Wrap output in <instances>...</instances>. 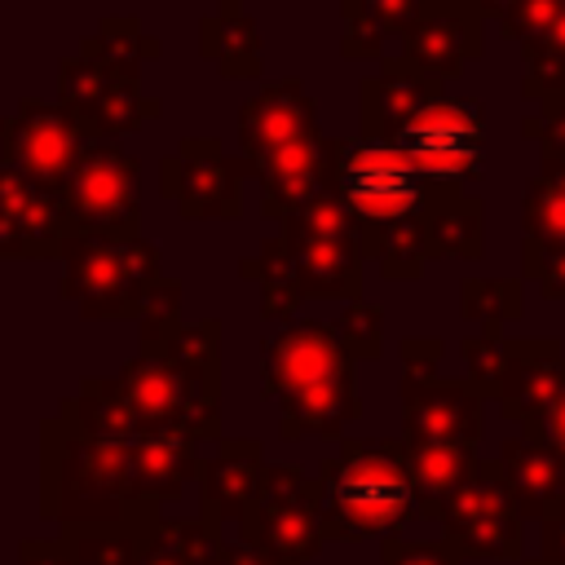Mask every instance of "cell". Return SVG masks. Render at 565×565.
I'll use <instances>...</instances> for the list:
<instances>
[{
    "instance_id": "cell-2",
    "label": "cell",
    "mask_w": 565,
    "mask_h": 565,
    "mask_svg": "<svg viewBox=\"0 0 565 565\" xmlns=\"http://www.w3.org/2000/svg\"><path fill=\"white\" fill-rule=\"evenodd\" d=\"M362 132L393 141L419 177L441 190H459L481 172V106L441 97L437 84L406 62H393L362 84Z\"/></svg>"
},
{
    "instance_id": "cell-34",
    "label": "cell",
    "mask_w": 565,
    "mask_h": 565,
    "mask_svg": "<svg viewBox=\"0 0 565 565\" xmlns=\"http://www.w3.org/2000/svg\"><path fill=\"white\" fill-rule=\"evenodd\" d=\"M437 358H441V340H402V362L411 380H433Z\"/></svg>"
},
{
    "instance_id": "cell-8",
    "label": "cell",
    "mask_w": 565,
    "mask_h": 565,
    "mask_svg": "<svg viewBox=\"0 0 565 565\" xmlns=\"http://www.w3.org/2000/svg\"><path fill=\"white\" fill-rule=\"evenodd\" d=\"M154 57L159 44L141 40L137 26L128 18L106 22L97 40H88L79 49L75 62L62 66V106L102 141L137 128L141 119H150L159 110L154 97H141L132 84V66L137 57Z\"/></svg>"
},
{
    "instance_id": "cell-19",
    "label": "cell",
    "mask_w": 565,
    "mask_h": 565,
    "mask_svg": "<svg viewBox=\"0 0 565 565\" xmlns=\"http://www.w3.org/2000/svg\"><path fill=\"white\" fill-rule=\"evenodd\" d=\"M265 481V459H260V441L252 437H234L221 441L216 455L199 468V508H203V525L221 539L225 521H243L247 508L256 503Z\"/></svg>"
},
{
    "instance_id": "cell-14",
    "label": "cell",
    "mask_w": 565,
    "mask_h": 565,
    "mask_svg": "<svg viewBox=\"0 0 565 565\" xmlns=\"http://www.w3.org/2000/svg\"><path fill=\"white\" fill-rule=\"evenodd\" d=\"M93 132L66 110L49 102H18V110L4 119V168L62 190L79 154L88 150Z\"/></svg>"
},
{
    "instance_id": "cell-15",
    "label": "cell",
    "mask_w": 565,
    "mask_h": 565,
    "mask_svg": "<svg viewBox=\"0 0 565 565\" xmlns=\"http://www.w3.org/2000/svg\"><path fill=\"white\" fill-rule=\"evenodd\" d=\"M481 393L463 380H402V441L406 446H463L481 437Z\"/></svg>"
},
{
    "instance_id": "cell-13",
    "label": "cell",
    "mask_w": 565,
    "mask_h": 565,
    "mask_svg": "<svg viewBox=\"0 0 565 565\" xmlns=\"http://www.w3.org/2000/svg\"><path fill=\"white\" fill-rule=\"evenodd\" d=\"M521 521L499 463H477L472 481L441 508L446 543L472 561H521Z\"/></svg>"
},
{
    "instance_id": "cell-39",
    "label": "cell",
    "mask_w": 565,
    "mask_h": 565,
    "mask_svg": "<svg viewBox=\"0 0 565 565\" xmlns=\"http://www.w3.org/2000/svg\"><path fill=\"white\" fill-rule=\"evenodd\" d=\"M472 9H499V18L512 9V0H472Z\"/></svg>"
},
{
    "instance_id": "cell-18",
    "label": "cell",
    "mask_w": 565,
    "mask_h": 565,
    "mask_svg": "<svg viewBox=\"0 0 565 565\" xmlns=\"http://www.w3.org/2000/svg\"><path fill=\"white\" fill-rule=\"evenodd\" d=\"M238 168L207 137H190L181 154L163 159V194L177 199L181 216H238Z\"/></svg>"
},
{
    "instance_id": "cell-36",
    "label": "cell",
    "mask_w": 565,
    "mask_h": 565,
    "mask_svg": "<svg viewBox=\"0 0 565 565\" xmlns=\"http://www.w3.org/2000/svg\"><path fill=\"white\" fill-rule=\"evenodd\" d=\"M525 437H539V441H547V446H552V450L565 459V393L552 402V411L543 415V424H539V428H530Z\"/></svg>"
},
{
    "instance_id": "cell-28",
    "label": "cell",
    "mask_w": 565,
    "mask_h": 565,
    "mask_svg": "<svg viewBox=\"0 0 565 565\" xmlns=\"http://www.w3.org/2000/svg\"><path fill=\"white\" fill-rule=\"evenodd\" d=\"M428 252H437V256H463V260H477L481 256V203L472 194L450 199L433 216Z\"/></svg>"
},
{
    "instance_id": "cell-11",
    "label": "cell",
    "mask_w": 565,
    "mask_h": 565,
    "mask_svg": "<svg viewBox=\"0 0 565 565\" xmlns=\"http://www.w3.org/2000/svg\"><path fill=\"white\" fill-rule=\"evenodd\" d=\"M71 238L97 234V238H137V212H141V163L119 150L115 141L93 137L79 163L71 168L66 185L57 190Z\"/></svg>"
},
{
    "instance_id": "cell-25",
    "label": "cell",
    "mask_w": 565,
    "mask_h": 565,
    "mask_svg": "<svg viewBox=\"0 0 565 565\" xmlns=\"http://www.w3.org/2000/svg\"><path fill=\"white\" fill-rule=\"evenodd\" d=\"M203 53L221 66V75H256L260 71L256 26L234 4H225V13H216V18H203Z\"/></svg>"
},
{
    "instance_id": "cell-40",
    "label": "cell",
    "mask_w": 565,
    "mask_h": 565,
    "mask_svg": "<svg viewBox=\"0 0 565 565\" xmlns=\"http://www.w3.org/2000/svg\"><path fill=\"white\" fill-rule=\"evenodd\" d=\"M525 565H552V561H543V556H539V561H525Z\"/></svg>"
},
{
    "instance_id": "cell-4",
    "label": "cell",
    "mask_w": 565,
    "mask_h": 565,
    "mask_svg": "<svg viewBox=\"0 0 565 565\" xmlns=\"http://www.w3.org/2000/svg\"><path fill=\"white\" fill-rule=\"evenodd\" d=\"M265 397L278 402V433L296 437H340L358 415L353 353L331 322H282L260 344Z\"/></svg>"
},
{
    "instance_id": "cell-16",
    "label": "cell",
    "mask_w": 565,
    "mask_h": 565,
    "mask_svg": "<svg viewBox=\"0 0 565 565\" xmlns=\"http://www.w3.org/2000/svg\"><path fill=\"white\" fill-rule=\"evenodd\" d=\"M71 243V221L62 194L4 168L0 172V252L9 260L22 256H62Z\"/></svg>"
},
{
    "instance_id": "cell-26",
    "label": "cell",
    "mask_w": 565,
    "mask_h": 565,
    "mask_svg": "<svg viewBox=\"0 0 565 565\" xmlns=\"http://www.w3.org/2000/svg\"><path fill=\"white\" fill-rule=\"evenodd\" d=\"M216 534L203 521H159L137 556V565H212Z\"/></svg>"
},
{
    "instance_id": "cell-29",
    "label": "cell",
    "mask_w": 565,
    "mask_h": 565,
    "mask_svg": "<svg viewBox=\"0 0 565 565\" xmlns=\"http://www.w3.org/2000/svg\"><path fill=\"white\" fill-rule=\"evenodd\" d=\"M525 66H530L525 71V93L547 97V93L565 88V0L556 4L552 22L534 40H525Z\"/></svg>"
},
{
    "instance_id": "cell-38",
    "label": "cell",
    "mask_w": 565,
    "mask_h": 565,
    "mask_svg": "<svg viewBox=\"0 0 565 565\" xmlns=\"http://www.w3.org/2000/svg\"><path fill=\"white\" fill-rule=\"evenodd\" d=\"M543 561L565 565V512H556V516L543 521Z\"/></svg>"
},
{
    "instance_id": "cell-1",
    "label": "cell",
    "mask_w": 565,
    "mask_h": 565,
    "mask_svg": "<svg viewBox=\"0 0 565 565\" xmlns=\"http://www.w3.org/2000/svg\"><path fill=\"white\" fill-rule=\"evenodd\" d=\"M327 185L358 225L362 252H371L393 278L419 274L424 256H433V216L459 199V190H441L419 177V168L393 141L366 132L327 146Z\"/></svg>"
},
{
    "instance_id": "cell-23",
    "label": "cell",
    "mask_w": 565,
    "mask_h": 565,
    "mask_svg": "<svg viewBox=\"0 0 565 565\" xmlns=\"http://www.w3.org/2000/svg\"><path fill=\"white\" fill-rule=\"evenodd\" d=\"M477 463L481 459L463 446H406V468H411V481H415L419 516L441 521V508L472 481Z\"/></svg>"
},
{
    "instance_id": "cell-21",
    "label": "cell",
    "mask_w": 565,
    "mask_h": 565,
    "mask_svg": "<svg viewBox=\"0 0 565 565\" xmlns=\"http://www.w3.org/2000/svg\"><path fill=\"white\" fill-rule=\"evenodd\" d=\"M494 463H499V472H503V481L516 499V512L525 521L530 516L547 521V516L561 512V503H565V459L547 441L512 437V441H503Z\"/></svg>"
},
{
    "instance_id": "cell-20",
    "label": "cell",
    "mask_w": 565,
    "mask_h": 565,
    "mask_svg": "<svg viewBox=\"0 0 565 565\" xmlns=\"http://www.w3.org/2000/svg\"><path fill=\"white\" fill-rule=\"evenodd\" d=\"M565 393V349L556 340H512L499 388V411L516 424L539 428L552 402Z\"/></svg>"
},
{
    "instance_id": "cell-33",
    "label": "cell",
    "mask_w": 565,
    "mask_h": 565,
    "mask_svg": "<svg viewBox=\"0 0 565 565\" xmlns=\"http://www.w3.org/2000/svg\"><path fill=\"white\" fill-rule=\"evenodd\" d=\"M380 565H463V556L441 543H415V539H384Z\"/></svg>"
},
{
    "instance_id": "cell-12",
    "label": "cell",
    "mask_w": 565,
    "mask_h": 565,
    "mask_svg": "<svg viewBox=\"0 0 565 565\" xmlns=\"http://www.w3.org/2000/svg\"><path fill=\"white\" fill-rule=\"evenodd\" d=\"M282 247L300 278V296H331L353 300L362 291V260H358V225L340 207L335 194H322L305 212L282 221Z\"/></svg>"
},
{
    "instance_id": "cell-35",
    "label": "cell",
    "mask_w": 565,
    "mask_h": 565,
    "mask_svg": "<svg viewBox=\"0 0 565 565\" xmlns=\"http://www.w3.org/2000/svg\"><path fill=\"white\" fill-rule=\"evenodd\" d=\"M18 565H75V556L62 539H26L18 547Z\"/></svg>"
},
{
    "instance_id": "cell-6",
    "label": "cell",
    "mask_w": 565,
    "mask_h": 565,
    "mask_svg": "<svg viewBox=\"0 0 565 565\" xmlns=\"http://www.w3.org/2000/svg\"><path fill=\"white\" fill-rule=\"evenodd\" d=\"M40 516L62 525L115 521L137 499L132 441L93 437L71 419H44L40 428Z\"/></svg>"
},
{
    "instance_id": "cell-7",
    "label": "cell",
    "mask_w": 565,
    "mask_h": 565,
    "mask_svg": "<svg viewBox=\"0 0 565 565\" xmlns=\"http://www.w3.org/2000/svg\"><path fill=\"white\" fill-rule=\"evenodd\" d=\"M318 494L327 539L340 543L397 539V530L419 516L415 481L406 468V441H344L340 455H331L318 468Z\"/></svg>"
},
{
    "instance_id": "cell-22",
    "label": "cell",
    "mask_w": 565,
    "mask_h": 565,
    "mask_svg": "<svg viewBox=\"0 0 565 565\" xmlns=\"http://www.w3.org/2000/svg\"><path fill=\"white\" fill-rule=\"evenodd\" d=\"M199 455L194 437L185 433H137L132 437V477H137V499L146 503H168L185 490L190 477H199Z\"/></svg>"
},
{
    "instance_id": "cell-9",
    "label": "cell",
    "mask_w": 565,
    "mask_h": 565,
    "mask_svg": "<svg viewBox=\"0 0 565 565\" xmlns=\"http://www.w3.org/2000/svg\"><path fill=\"white\" fill-rule=\"evenodd\" d=\"M62 260H66L62 296L75 300L84 318H141L146 300L163 282L159 256L146 238L75 234L62 247Z\"/></svg>"
},
{
    "instance_id": "cell-32",
    "label": "cell",
    "mask_w": 565,
    "mask_h": 565,
    "mask_svg": "<svg viewBox=\"0 0 565 565\" xmlns=\"http://www.w3.org/2000/svg\"><path fill=\"white\" fill-rule=\"evenodd\" d=\"M340 340L349 344L353 358H375L380 353V335H384V322H380V309L371 305H349L344 318L335 322Z\"/></svg>"
},
{
    "instance_id": "cell-5",
    "label": "cell",
    "mask_w": 565,
    "mask_h": 565,
    "mask_svg": "<svg viewBox=\"0 0 565 565\" xmlns=\"http://www.w3.org/2000/svg\"><path fill=\"white\" fill-rule=\"evenodd\" d=\"M238 141L260 172L265 212L296 216L327 194V146L300 79L265 84L238 115Z\"/></svg>"
},
{
    "instance_id": "cell-17",
    "label": "cell",
    "mask_w": 565,
    "mask_h": 565,
    "mask_svg": "<svg viewBox=\"0 0 565 565\" xmlns=\"http://www.w3.org/2000/svg\"><path fill=\"white\" fill-rule=\"evenodd\" d=\"M481 53V26L477 9L459 0H433L406 31V66L419 71L424 79H450L463 71L468 57Z\"/></svg>"
},
{
    "instance_id": "cell-10",
    "label": "cell",
    "mask_w": 565,
    "mask_h": 565,
    "mask_svg": "<svg viewBox=\"0 0 565 565\" xmlns=\"http://www.w3.org/2000/svg\"><path fill=\"white\" fill-rule=\"evenodd\" d=\"M238 543H252L282 565L313 561L327 543L318 481L296 463H265L260 494L238 521Z\"/></svg>"
},
{
    "instance_id": "cell-24",
    "label": "cell",
    "mask_w": 565,
    "mask_h": 565,
    "mask_svg": "<svg viewBox=\"0 0 565 565\" xmlns=\"http://www.w3.org/2000/svg\"><path fill=\"white\" fill-rule=\"evenodd\" d=\"M433 0H349L344 4V18H349V40H344V53L349 57H371L380 53V40L384 35H406L411 22L428 9Z\"/></svg>"
},
{
    "instance_id": "cell-37",
    "label": "cell",
    "mask_w": 565,
    "mask_h": 565,
    "mask_svg": "<svg viewBox=\"0 0 565 565\" xmlns=\"http://www.w3.org/2000/svg\"><path fill=\"white\" fill-rule=\"evenodd\" d=\"M212 565H282V561H274V556H265L260 547H252V543H216V552H212Z\"/></svg>"
},
{
    "instance_id": "cell-31",
    "label": "cell",
    "mask_w": 565,
    "mask_h": 565,
    "mask_svg": "<svg viewBox=\"0 0 565 565\" xmlns=\"http://www.w3.org/2000/svg\"><path fill=\"white\" fill-rule=\"evenodd\" d=\"M463 358H468V384L481 397H499L503 371H508V344L494 340V335H477V340L463 344Z\"/></svg>"
},
{
    "instance_id": "cell-27",
    "label": "cell",
    "mask_w": 565,
    "mask_h": 565,
    "mask_svg": "<svg viewBox=\"0 0 565 565\" xmlns=\"http://www.w3.org/2000/svg\"><path fill=\"white\" fill-rule=\"evenodd\" d=\"M243 274H256V278H260V291H265L260 309H265L269 322H287L291 309L305 300V296H300V278H296V269H291V256H287L282 238H269V243L260 247V260L243 265Z\"/></svg>"
},
{
    "instance_id": "cell-3",
    "label": "cell",
    "mask_w": 565,
    "mask_h": 565,
    "mask_svg": "<svg viewBox=\"0 0 565 565\" xmlns=\"http://www.w3.org/2000/svg\"><path fill=\"white\" fill-rule=\"evenodd\" d=\"M216 331V322H203L168 335L163 344H141L115 380H102L137 433H185L194 441L221 433Z\"/></svg>"
},
{
    "instance_id": "cell-30",
    "label": "cell",
    "mask_w": 565,
    "mask_h": 565,
    "mask_svg": "<svg viewBox=\"0 0 565 565\" xmlns=\"http://www.w3.org/2000/svg\"><path fill=\"white\" fill-rule=\"evenodd\" d=\"M463 313L477 318V322H486V335L499 340V327L521 313V291H516V282L472 278V282L463 287Z\"/></svg>"
}]
</instances>
